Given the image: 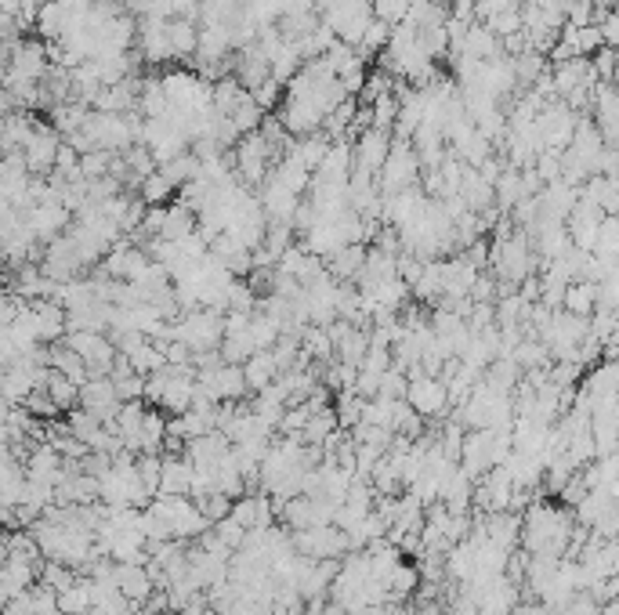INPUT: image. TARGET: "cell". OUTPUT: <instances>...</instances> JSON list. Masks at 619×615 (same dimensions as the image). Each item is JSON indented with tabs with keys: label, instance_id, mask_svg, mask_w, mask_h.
Masks as SVG:
<instances>
[{
	"label": "cell",
	"instance_id": "cell-1",
	"mask_svg": "<svg viewBox=\"0 0 619 615\" xmlns=\"http://www.w3.org/2000/svg\"><path fill=\"white\" fill-rule=\"evenodd\" d=\"M572 543V518L562 507L533 503L522 518V547L536 558H565Z\"/></svg>",
	"mask_w": 619,
	"mask_h": 615
},
{
	"label": "cell",
	"instance_id": "cell-2",
	"mask_svg": "<svg viewBox=\"0 0 619 615\" xmlns=\"http://www.w3.org/2000/svg\"><path fill=\"white\" fill-rule=\"evenodd\" d=\"M319 15L337 33V40L352 44V48H359L366 29L377 19L373 0H319Z\"/></svg>",
	"mask_w": 619,
	"mask_h": 615
},
{
	"label": "cell",
	"instance_id": "cell-3",
	"mask_svg": "<svg viewBox=\"0 0 619 615\" xmlns=\"http://www.w3.org/2000/svg\"><path fill=\"white\" fill-rule=\"evenodd\" d=\"M171 341L189 344L196 355L200 351H218L225 341V312L218 308H192L178 322H171Z\"/></svg>",
	"mask_w": 619,
	"mask_h": 615
},
{
	"label": "cell",
	"instance_id": "cell-4",
	"mask_svg": "<svg viewBox=\"0 0 619 615\" xmlns=\"http://www.w3.org/2000/svg\"><path fill=\"white\" fill-rule=\"evenodd\" d=\"M153 511L163 518V525L171 529L174 540H196L207 532V514L200 511V503L192 496H156Z\"/></svg>",
	"mask_w": 619,
	"mask_h": 615
},
{
	"label": "cell",
	"instance_id": "cell-5",
	"mask_svg": "<svg viewBox=\"0 0 619 615\" xmlns=\"http://www.w3.org/2000/svg\"><path fill=\"white\" fill-rule=\"evenodd\" d=\"M55 66L48 55V44H40V40H33V44H15V48L8 51V66H4V87H19V84H40L44 76H48V69Z\"/></svg>",
	"mask_w": 619,
	"mask_h": 615
},
{
	"label": "cell",
	"instance_id": "cell-6",
	"mask_svg": "<svg viewBox=\"0 0 619 615\" xmlns=\"http://www.w3.org/2000/svg\"><path fill=\"white\" fill-rule=\"evenodd\" d=\"M420 171H424V167H420V156H417V149H413V142H399V138H395L391 156H388V163H384V171H381V192L384 196L410 192L413 185H417Z\"/></svg>",
	"mask_w": 619,
	"mask_h": 615
},
{
	"label": "cell",
	"instance_id": "cell-7",
	"mask_svg": "<svg viewBox=\"0 0 619 615\" xmlns=\"http://www.w3.org/2000/svg\"><path fill=\"white\" fill-rule=\"evenodd\" d=\"M294 540V550L297 554H305L312 561H337L341 554L352 550V540H348V532L337 529V525H319V529H301L290 536Z\"/></svg>",
	"mask_w": 619,
	"mask_h": 615
},
{
	"label": "cell",
	"instance_id": "cell-8",
	"mask_svg": "<svg viewBox=\"0 0 619 615\" xmlns=\"http://www.w3.org/2000/svg\"><path fill=\"white\" fill-rule=\"evenodd\" d=\"M189 142L192 138L185 134V127H181L174 116H163V120H145L142 142L138 145H145V149L153 152L156 163H171L189 149Z\"/></svg>",
	"mask_w": 619,
	"mask_h": 615
},
{
	"label": "cell",
	"instance_id": "cell-9",
	"mask_svg": "<svg viewBox=\"0 0 619 615\" xmlns=\"http://www.w3.org/2000/svg\"><path fill=\"white\" fill-rule=\"evenodd\" d=\"M196 388H200L203 395L210 398V402L225 406V402H243V395L250 391V384H247V373H243V366L221 362V366H214V369H203L200 380H196Z\"/></svg>",
	"mask_w": 619,
	"mask_h": 615
},
{
	"label": "cell",
	"instance_id": "cell-10",
	"mask_svg": "<svg viewBox=\"0 0 619 615\" xmlns=\"http://www.w3.org/2000/svg\"><path fill=\"white\" fill-rule=\"evenodd\" d=\"M576 127H580V116L572 113L562 98H558V102H551L540 116H536V131H540V142H543V149H551V152H565V149H569L572 138H576Z\"/></svg>",
	"mask_w": 619,
	"mask_h": 615
},
{
	"label": "cell",
	"instance_id": "cell-11",
	"mask_svg": "<svg viewBox=\"0 0 619 615\" xmlns=\"http://www.w3.org/2000/svg\"><path fill=\"white\" fill-rule=\"evenodd\" d=\"M62 134L55 131V127H44L40 123L37 134H33V142L22 149V156H26V167L33 178H51L55 174V163H58V152H62Z\"/></svg>",
	"mask_w": 619,
	"mask_h": 615
},
{
	"label": "cell",
	"instance_id": "cell-12",
	"mask_svg": "<svg viewBox=\"0 0 619 615\" xmlns=\"http://www.w3.org/2000/svg\"><path fill=\"white\" fill-rule=\"evenodd\" d=\"M406 402L417 409L420 417H442V413L453 406V402H449L446 380L442 377H424V373L410 377V395H406Z\"/></svg>",
	"mask_w": 619,
	"mask_h": 615
},
{
	"label": "cell",
	"instance_id": "cell-13",
	"mask_svg": "<svg viewBox=\"0 0 619 615\" xmlns=\"http://www.w3.org/2000/svg\"><path fill=\"white\" fill-rule=\"evenodd\" d=\"M69 221H73V210L66 203H37V207L26 210V225L37 236V243H51V239L66 236L73 228Z\"/></svg>",
	"mask_w": 619,
	"mask_h": 615
},
{
	"label": "cell",
	"instance_id": "cell-14",
	"mask_svg": "<svg viewBox=\"0 0 619 615\" xmlns=\"http://www.w3.org/2000/svg\"><path fill=\"white\" fill-rule=\"evenodd\" d=\"M391 145H395V134L391 131H381V127H373V131L359 134V142L352 145L355 149V171H366L373 178H381L384 163L391 156Z\"/></svg>",
	"mask_w": 619,
	"mask_h": 615
},
{
	"label": "cell",
	"instance_id": "cell-15",
	"mask_svg": "<svg viewBox=\"0 0 619 615\" xmlns=\"http://www.w3.org/2000/svg\"><path fill=\"white\" fill-rule=\"evenodd\" d=\"M138 55H142L145 66H167L171 58H178L171 44V22H156V19H145L142 29H138Z\"/></svg>",
	"mask_w": 619,
	"mask_h": 615
},
{
	"label": "cell",
	"instance_id": "cell-16",
	"mask_svg": "<svg viewBox=\"0 0 619 615\" xmlns=\"http://www.w3.org/2000/svg\"><path fill=\"white\" fill-rule=\"evenodd\" d=\"M80 406L91 409V413H95V417H102L105 424H113L124 402H120V395H116L113 377H91L84 388H80Z\"/></svg>",
	"mask_w": 619,
	"mask_h": 615
},
{
	"label": "cell",
	"instance_id": "cell-17",
	"mask_svg": "<svg viewBox=\"0 0 619 615\" xmlns=\"http://www.w3.org/2000/svg\"><path fill=\"white\" fill-rule=\"evenodd\" d=\"M116 583L124 590L127 601L134 605H145L149 597L156 594V579L149 572V561H127V565H116Z\"/></svg>",
	"mask_w": 619,
	"mask_h": 615
},
{
	"label": "cell",
	"instance_id": "cell-18",
	"mask_svg": "<svg viewBox=\"0 0 619 615\" xmlns=\"http://www.w3.org/2000/svg\"><path fill=\"white\" fill-rule=\"evenodd\" d=\"M504 55V40L496 37L486 22H471L464 33V44H460L457 58H478V62H493V58Z\"/></svg>",
	"mask_w": 619,
	"mask_h": 615
},
{
	"label": "cell",
	"instance_id": "cell-19",
	"mask_svg": "<svg viewBox=\"0 0 619 615\" xmlns=\"http://www.w3.org/2000/svg\"><path fill=\"white\" fill-rule=\"evenodd\" d=\"M460 199L467 203V210H475V214H486V210L496 207V185L486 178V174L478 171V167H467L464 185H460Z\"/></svg>",
	"mask_w": 619,
	"mask_h": 615
},
{
	"label": "cell",
	"instance_id": "cell-20",
	"mask_svg": "<svg viewBox=\"0 0 619 615\" xmlns=\"http://www.w3.org/2000/svg\"><path fill=\"white\" fill-rule=\"evenodd\" d=\"M366 257H370V250L362 243H348V246H341L334 257H326V272L334 275V279H341V283H359V275H362V268H366Z\"/></svg>",
	"mask_w": 619,
	"mask_h": 615
},
{
	"label": "cell",
	"instance_id": "cell-21",
	"mask_svg": "<svg viewBox=\"0 0 619 615\" xmlns=\"http://www.w3.org/2000/svg\"><path fill=\"white\" fill-rule=\"evenodd\" d=\"M196 467L189 456H163V489L160 496H189Z\"/></svg>",
	"mask_w": 619,
	"mask_h": 615
},
{
	"label": "cell",
	"instance_id": "cell-22",
	"mask_svg": "<svg viewBox=\"0 0 619 615\" xmlns=\"http://www.w3.org/2000/svg\"><path fill=\"white\" fill-rule=\"evenodd\" d=\"M138 98H142V84L124 80V84L105 87L95 102V113H131V109H138Z\"/></svg>",
	"mask_w": 619,
	"mask_h": 615
},
{
	"label": "cell",
	"instance_id": "cell-23",
	"mask_svg": "<svg viewBox=\"0 0 619 615\" xmlns=\"http://www.w3.org/2000/svg\"><path fill=\"white\" fill-rule=\"evenodd\" d=\"M196 228H200V214L189 210L185 203H171L167 214H163V228H160V239H171V243H181V239L196 236Z\"/></svg>",
	"mask_w": 619,
	"mask_h": 615
},
{
	"label": "cell",
	"instance_id": "cell-24",
	"mask_svg": "<svg viewBox=\"0 0 619 615\" xmlns=\"http://www.w3.org/2000/svg\"><path fill=\"white\" fill-rule=\"evenodd\" d=\"M48 362H51V369H58L62 377H69L73 384H80V388L91 380V369H87L84 355H77L69 344H48Z\"/></svg>",
	"mask_w": 619,
	"mask_h": 615
},
{
	"label": "cell",
	"instance_id": "cell-25",
	"mask_svg": "<svg viewBox=\"0 0 619 615\" xmlns=\"http://www.w3.org/2000/svg\"><path fill=\"white\" fill-rule=\"evenodd\" d=\"M562 308H565V312H572V315H583V319H591V315L601 308V286H598V283H591V279H580V283H569Z\"/></svg>",
	"mask_w": 619,
	"mask_h": 615
},
{
	"label": "cell",
	"instance_id": "cell-26",
	"mask_svg": "<svg viewBox=\"0 0 619 615\" xmlns=\"http://www.w3.org/2000/svg\"><path fill=\"white\" fill-rule=\"evenodd\" d=\"M58 612L62 615H91L95 612V583L91 579H77L69 590L58 594Z\"/></svg>",
	"mask_w": 619,
	"mask_h": 615
},
{
	"label": "cell",
	"instance_id": "cell-27",
	"mask_svg": "<svg viewBox=\"0 0 619 615\" xmlns=\"http://www.w3.org/2000/svg\"><path fill=\"white\" fill-rule=\"evenodd\" d=\"M562 40L565 44H572V51H576L580 58H594L601 48H605V33H601L598 22H594V26H569V22H565Z\"/></svg>",
	"mask_w": 619,
	"mask_h": 615
},
{
	"label": "cell",
	"instance_id": "cell-28",
	"mask_svg": "<svg viewBox=\"0 0 619 615\" xmlns=\"http://www.w3.org/2000/svg\"><path fill=\"white\" fill-rule=\"evenodd\" d=\"M243 373H247L250 391H265L279 380V362L272 351H258L250 362H243Z\"/></svg>",
	"mask_w": 619,
	"mask_h": 615
},
{
	"label": "cell",
	"instance_id": "cell-29",
	"mask_svg": "<svg viewBox=\"0 0 619 615\" xmlns=\"http://www.w3.org/2000/svg\"><path fill=\"white\" fill-rule=\"evenodd\" d=\"M522 199H529V192H525V178H522V171H518V167H511V163H507L504 174L496 178V207H500V210H515Z\"/></svg>",
	"mask_w": 619,
	"mask_h": 615
},
{
	"label": "cell",
	"instance_id": "cell-30",
	"mask_svg": "<svg viewBox=\"0 0 619 615\" xmlns=\"http://www.w3.org/2000/svg\"><path fill=\"white\" fill-rule=\"evenodd\" d=\"M200 33L203 29L196 26V19H174L171 22V44H174V51H178V58L200 55Z\"/></svg>",
	"mask_w": 619,
	"mask_h": 615
},
{
	"label": "cell",
	"instance_id": "cell-31",
	"mask_svg": "<svg viewBox=\"0 0 619 615\" xmlns=\"http://www.w3.org/2000/svg\"><path fill=\"white\" fill-rule=\"evenodd\" d=\"M551 69V58L543 55V51H525V55H518L515 58V73H518V84H522V91L525 87H533L536 80H540L543 73Z\"/></svg>",
	"mask_w": 619,
	"mask_h": 615
},
{
	"label": "cell",
	"instance_id": "cell-32",
	"mask_svg": "<svg viewBox=\"0 0 619 615\" xmlns=\"http://www.w3.org/2000/svg\"><path fill=\"white\" fill-rule=\"evenodd\" d=\"M48 391H51V398L58 402V409H62V413H73V409H80V384H73L69 377H62L58 369H51Z\"/></svg>",
	"mask_w": 619,
	"mask_h": 615
},
{
	"label": "cell",
	"instance_id": "cell-33",
	"mask_svg": "<svg viewBox=\"0 0 619 615\" xmlns=\"http://www.w3.org/2000/svg\"><path fill=\"white\" fill-rule=\"evenodd\" d=\"M594 257H601V261H619V214H609V218L601 221Z\"/></svg>",
	"mask_w": 619,
	"mask_h": 615
},
{
	"label": "cell",
	"instance_id": "cell-34",
	"mask_svg": "<svg viewBox=\"0 0 619 615\" xmlns=\"http://www.w3.org/2000/svg\"><path fill=\"white\" fill-rule=\"evenodd\" d=\"M138 189H142V199H145V207H171V196L178 189H174L171 181L163 178L160 171L156 174H149V178L142 181V185H138Z\"/></svg>",
	"mask_w": 619,
	"mask_h": 615
},
{
	"label": "cell",
	"instance_id": "cell-35",
	"mask_svg": "<svg viewBox=\"0 0 619 615\" xmlns=\"http://www.w3.org/2000/svg\"><path fill=\"white\" fill-rule=\"evenodd\" d=\"M337 427H341V420H337L334 409H319V413H312V420H308V427H305V442L326 445V438L334 435Z\"/></svg>",
	"mask_w": 619,
	"mask_h": 615
},
{
	"label": "cell",
	"instance_id": "cell-36",
	"mask_svg": "<svg viewBox=\"0 0 619 615\" xmlns=\"http://www.w3.org/2000/svg\"><path fill=\"white\" fill-rule=\"evenodd\" d=\"M395 123H399V95L391 91V95H381L373 102V127L395 134Z\"/></svg>",
	"mask_w": 619,
	"mask_h": 615
},
{
	"label": "cell",
	"instance_id": "cell-37",
	"mask_svg": "<svg viewBox=\"0 0 619 615\" xmlns=\"http://www.w3.org/2000/svg\"><path fill=\"white\" fill-rule=\"evenodd\" d=\"M417 583H420V568H413V565H406V561H402V565L395 568L391 583H388L391 601H402V597H410L413 590H417Z\"/></svg>",
	"mask_w": 619,
	"mask_h": 615
},
{
	"label": "cell",
	"instance_id": "cell-38",
	"mask_svg": "<svg viewBox=\"0 0 619 615\" xmlns=\"http://www.w3.org/2000/svg\"><path fill=\"white\" fill-rule=\"evenodd\" d=\"M486 26L493 29V33H496V37H500V40L515 37V33H525V19H522V8L500 11V15H493V19H489Z\"/></svg>",
	"mask_w": 619,
	"mask_h": 615
},
{
	"label": "cell",
	"instance_id": "cell-39",
	"mask_svg": "<svg viewBox=\"0 0 619 615\" xmlns=\"http://www.w3.org/2000/svg\"><path fill=\"white\" fill-rule=\"evenodd\" d=\"M594 73H598V84H616L619 80V51L616 48H601L591 58Z\"/></svg>",
	"mask_w": 619,
	"mask_h": 615
},
{
	"label": "cell",
	"instance_id": "cell-40",
	"mask_svg": "<svg viewBox=\"0 0 619 615\" xmlns=\"http://www.w3.org/2000/svg\"><path fill=\"white\" fill-rule=\"evenodd\" d=\"M406 395H410V377H406V369L391 366L381 377V395L377 398H406Z\"/></svg>",
	"mask_w": 619,
	"mask_h": 615
},
{
	"label": "cell",
	"instance_id": "cell-41",
	"mask_svg": "<svg viewBox=\"0 0 619 615\" xmlns=\"http://www.w3.org/2000/svg\"><path fill=\"white\" fill-rule=\"evenodd\" d=\"M232 503H236V500H229L225 492H210L207 500H200V511L207 514L210 525H218V521L232 518Z\"/></svg>",
	"mask_w": 619,
	"mask_h": 615
},
{
	"label": "cell",
	"instance_id": "cell-42",
	"mask_svg": "<svg viewBox=\"0 0 619 615\" xmlns=\"http://www.w3.org/2000/svg\"><path fill=\"white\" fill-rule=\"evenodd\" d=\"M26 409L33 413L37 420H55L62 409H58V402L51 398V391L44 388V391H33V395L26 398Z\"/></svg>",
	"mask_w": 619,
	"mask_h": 615
},
{
	"label": "cell",
	"instance_id": "cell-43",
	"mask_svg": "<svg viewBox=\"0 0 619 615\" xmlns=\"http://www.w3.org/2000/svg\"><path fill=\"white\" fill-rule=\"evenodd\" d=\"M536 174L543 178V185H551V181H562V152H540V160L533 163Z\"/></svg>",
	"mask_w": 619,
	"mask_h": 615
},
{
	"label": "cell",
	"instance_id": "cell-44",
	"mask_svg": "<svg viewBox=\"0 0 619 615\" xmlns=\"http://www.w3.org/2000/svg\"><path fill=\"white\" fill-rule=\"evenodd\" d=\"M283 87H286V84H279L276 76H268L265 84H261L258 91H254V102H258L261 109H265V113H268V109H276V105H283Z\"/></svg>",
	"mask_w": 619,
	"mask_h": 615
},
{
	"label": "cell",
	"instance_id": "cell-45",
	"mask_svg": "<svg viewBox=\"0 0 619 615\" xmlns=\"http://www.w3.org/2000/svg\"><path fill=\"white\" fill-rule=\"evenodd\" d=\"M601 33H605V48H616L619 51V8H612L605 19L598 22Z\"/></svg>",
	"mask_w": 619,
	"mask_h": 615
},
{
	"label": "cell",
	"instance_id": "cell-46",
	"mask_svg": "<svg viewBox=\"0 0 619 615\" xmlns=\"http://www.w3.org/2000/svg\"><path fill=\"white\" fill-rule=\"evenodd\" d=\"M598 286H601V304H605V308H616V312H619V268L609 275V279H605V283H598Z\"/></svg>",
	"mask_w": 619,
	"mask_h": 615
},
{
	"label": "cell",
	"instance_id": "cell-47",
	"mask_svg": "<svg viewBox=\"0 0 619 615\" xmlns=\"http://www.w3.org/2000/svg\"><path fill=\"white\" fill-rule=\"evenodd\" d=\"M435 4H442V8H446V4H449V0H435Z\"/></svg>",
	"mask_w": 619,
	"mask_h": 615
}]
</instances>
